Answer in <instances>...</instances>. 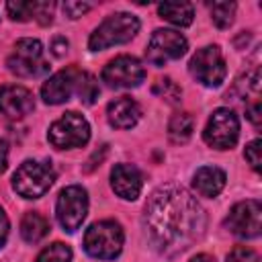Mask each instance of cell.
Segmentation results:
<instances>
[{
  "mask_svg": "<svg viewBox=\"0 0 262 262\" xmlns=\"http://www.w3.org/2000/svg\"><path fill=\"white\" fill-rule=\"evenodd\" d=\"M8 70L20 78L43 76L49 66L43 59V45L37 39H20L14 45L12 55L8 57Z\"/></svg>",
  "mask_w": 262,
  "mask_h": 262,
  "instance_id": "7",
  "label": "cell"
},
{
  "mask_svg": "<svg viewBox=\"0 0 262 262\" xmlns=\"http://www.w3.org/2000/svg\"><path fill=\"white\" fill-rule=\"evenodd\" d=\"M82 70L78 68H68L57 74H53L43 86H41V96L47 104H61L72 98V94H78V82H80Z\"/></svg>",
  "mask_w": 262,
  "mask_h": 262,
  "instance_id": "13",
  "label": "cell"
},
{
  "mask_svg": "<svg viewBox=\"0 0 262 262\" xmlns=\"http://www.w3.org/2000/svg\"><path fill=\"white\" fill-rule=\"evenodd\" d=\"M51 51H53V55L61 57V55L68 51V39H66V37H55V39L51 41Z\"/></svg>",
  "mask_w": 262,
  "mask_h": 262,
  "instance_id": "33",
  "label": "cell"
},
{
  "mask_svg": "<svg viewBox=\"0 0 262 262\" xmlns=\"http://www.w3.org/2000/svg\"><path fill=\"white\" fill-rule=\"evenodd\" d=\"M227 262H260V256H258V252L252 250V248L235 246V248L229 252Z\"/></svg>",
  "mask_w": 262,
  "mask_h": 262,
  "instance_id": "28",
  "label": "cell"
},
{
  "mask_svg": "<svg viewBox=\"0 0 262 262\" xmlns=\"http://www.w3.org/2000/svg\"><path fill=\"white\" fill-rule=\"evenodd\" d=\"M145 70L137 57L119 55L111 59L102 70V82L111 88H135L143 82Z\"/></svg>",
  "mask_w": 262,
  "mask_h": 262,
  "instance_id": "12",
  "label": "cell"
},
{
  "mask_svg": "<svg viewBox=\"0 0 262 262\" xmlns=\"http://www.w3.org/2000/svg\"><path fill=\"white\" fill-rule=\"evenodd\" d=\"M235 2H215L211 6V18L219 29H227L235 16Z\"/></svg>",
  "mask_w": 262,
  "mask_h": 262,
  "instance_id": "22",
  "label": "cell"
},
{
  "mask_svg": "<svg viewBox=\"0 0 262 262\" xmlns=\"http://www.w3.org/2000/svg\"><path fill=\"white\" fill-rule=\"evenodd\" d=\"M260 139H254V141H250L248 145H246V149H244V156H246V160H248V164L252 166V170H260Z\"/></svg>",
  "mask_w": 262,
  "mask_h": 262,
  "instance_id": "29",
  "label": "cell"
},
{
  "mask_svg": "<svg viewBox=\"0 0 262 262\" xmlns=\"http://www.w3.org/2000/svg\"><path fill=\"white\" fill-rule=\"evenodd\" d=\"M123 239H125V233L117 221H113V219L96 221L84 233V250L92 258L113 260L121 254Z\"/></svg>",
  "mask_w": 262,
  "mask_h": 262,
  "instance_id": "3",
  "label": "cell"
},
{
  "mask_svg": "<svg viewBox=\"0 0 262 262\" xmlns=\"http://www.w3.org/2000/svg\"><path fill=\"white\" fill-rule=\"evenodd\" d=\"M141 172L133 164H117L111 170V186L117 196L125 201H135L141 192Z\"/></svg>",
  "mask_w": 262,
  "mask_h": 262,
  "instance_id": "15",
  "label": "cell"
},
{
  "mask_svg": "<svg viewBox=\"0 0 262 262\" xmlns=\"http://www.w3.org/2000/svg\"><path fill=\"white\" fill-rule=\"evenodd\" d=\"M186 49H188V43L182 33L172 31V29H158V31H154V35L147 43L145 57L154 66H166L170 59L182 57L186 53Z\"/></svg>",
  "mask_w": 262,
  "mask_h": 262,
  "instance_id": "11",
  "label": "cell"
},
{
  "mask_svg": "<svg viewBox=\"0 0 262 262\" xmlns=\"http://www.w3.org/2000/svg\"><path fill=\"white\" fill-rule=\"evenodd\" d=\"M190 262H215V260H213V256H209V254H196Z\"/></svg>",
  "mask_w": 262,
  "mask_h": 262,
  "instance_id": "36",
  "label": "cell"
},
{
  "mask_svg": "<svg viewBox=\"0 0 262 262\" xmlns=\"http://www.w3.org/2000/svg\"><path fill=\"white\" fill-rule=\"evenodd\" d=\"M70 260H72V250H70V246H66V244H61V242H55V244L47 246V248L37 256L35 262H70Z\"/></svg>",
  "mask_w": 262,
  "mask_h": 262,
  "instance_id": "24",
  "label": "cell"
},
{
  "mask_svg": "<svg viewBox=\"0 0 262 262\" xmlns=\"http://www.w3.org/2000/svg\"><path fill=\"white\" fill-rule=\"evenodd\" d=\"M205 143L215 149H231L239 137V121L233 111L217 108L209 117V123L203 131Z\"/></svg>",
  "mask_w": 262,
  "mask_h": 262,
  "instance_id": "9",
  "label": "cell"
},
{
  "mask_svg": "<svg viewBox=\"0 0 262 262\" xmlns=\"http://www.w3.org/2000/svg\"><path fill=\"white\" fill-rule=\"evenodd\" d=\"M106 154H108V145H100V147L88 158V162H86V166H84V172H92L94 168H98V166L104 162Z\"/></svg>",
  "mask_w": 262,
  "mask_h": 262,
  "instance_id": "30",
  "label": "cell"
},
{
  "mask_svg": "<svg viewBox=\"0 0 262 262\" xmlns=\"http://www.w3.org/2000/svg\"><path fill=\"white\" fill-rule=\"evenodd\" d=\"M92 6L90 4H86V2H66L63 4V12L70 16V18H78V16H82L84 12H88Z\"/></svg>",
  "mask_w": 262,
  "mask_h": 262,
  "instance_id": "31",
  "label": "cell"
},
{
  "mask_svg": "<svg viewBox=\"0 0 262 262\" xmlns=\"http://www.w3.org/2000/svg\"><path fill=\"white\" fill-rule=\"evenodd\" d=\"M139 31V18L129 12H115L106 16L90 35L88 47L92 51H102L113 45L131 41Z\"/></svg>",
  "mask_w": 262,
  "mask_h": 262,
  "instance_id": "2",
  "label": "cell"
},
{
  "mask_svg": "<svg viewBox=\"0 0 262 262\" xmlns=\"http://www.w3.org/2000/svg\"><path fill=\"white\" fill-rule=\"evenodd\" d=\"M78 96L84 104H92L98 98V82L92 74L82 72L80 74V82H78Z\"/></svg>",
  "mask_w": 262,
  "mask_h": 262,
  "instance_id": "23",
  "label": "cell"
},
{
  "mask_svg": "<svg viewBox=\"0 0 262 262\" xmlns=\"http://www.w3.org/2000/svg\"><path fill=\"white\" fill-rule=\"evenodd\" d=\"M225 227L237 237H258L262 231V205L256 199L242 201L231 207L229 215L225 217Z\"/></svg>",
  "mask_w": 262,
  "mask_h": 262,
  "instance_id": "10",
  "label": "cell"
},
{
  "mask_svg": "<svg viewBox=\"0 0 262 262\" xmlns=\"http://www.w3.org/2000/svg\"><path fill=\"white\" fill-rule=\"evenodd\" d=\"M233 94L239 96V100H258L260 96V72L258 68L246 72L242 78H237V82L233 84Z\"/></svg>",
  "mask_w": 262,
  "mask_h": 262,
  "instance_id": "21",
  "label": "cell"
},
{
  "mask_svg": "<svg viewBox=\"0 0 262 262\" xmlns=\"http://www.w3.org/2000/svg\"><path fill=\"white\" fill-rule=\"evenodd\" d=\"M106 117H108V123L113 127H117V129H131L139 121L141 108H139V104L131 96H119L113 102H108Z\"/></svg>",
  "mask_w": 262,
  "mask_h": 262,
  "instance_id": "16",
  "label": "cell"
},
{
  "mask_svg": "<svg viewBox=\"0 0 262 262\" xmlns=\"http://www.w3.org/2000/svg\"><path fill=\"white\" fill-rule=\"evenodd\" d=\"M86 213H88V192L78 184L66 186L55 203V215L59 225L66 231H76L86 219Z\"/></svg>",
  "mask_w": 262,
  "mask_h": 262,
  "instance_id": "8",
  "label": "cell"
},
{
  "mask_svg": "<svg viewBox=\"0 0 262 262\" xmlns=\"http://www.w3.org/2000/svg\"><path fill=\"white\" fill-rule=\"evenodd\" d=\"M246 115H248V119L258 127L260 121H262V104H260V100H252V102L246 106Z\"/></svg>",
  "mask_w": 262,
  "mask_h": 262,
  "instance_id": "32",
  "label": "cell"
},
{
  "mask_svg": "<svg viewBox=\"0 0 262 262\" xmlns=\"http://www.w3.org/2000/svg\"><path fill=\"white\" fill-rule=\"evenodd\" d=\"M194 119L188 113H176L168 123V137L172 143H186L192 137Z\"/></svg>",
  "mask_w": 262,
  "mask_h": 262,
  "instance_id": "20",
  "label": "cell"
},
{
  "mask_svg": "<svg viewBox=\"0 0 262 262\" xmlns=\"http://www.w3.org/2000/svg\"><path fill=\"white\" fill-rule=\"evenodd\" d=\"M158 14L176 27H188L194 18V8L188 2H162L158 6Z\"/></svg>",
  "mask_w": 262,
  "mask_h": 262,
  "instance_id": "18",
  "label": "cell"
},
{
  "mask_svg": "<svg viewBox=\"0 0 262 262\" xmlns=\"http://www.w3.org/2000/svg\"><path fill=\"white\" fill-rule=\"evenodd\" d=\"M47 139L57 149L82 147L90 139V125L80 113L70 111L51 123L47 131Z\"/></svg>",
  "mask_w": 262,
  "mask_h": 262,
  "instance_id": "5",
  "label": "cell"
},
{
  "mask_svg": "<svg viewBox=\"0 0 262 262\" xmlns=\"http://www.w3.org/2000/svg\"><path fill=\"white\" fill-rule=\"evenodd\" d=\"M188 72L190 76L201 82L207 88H217L221 86V82L225 80L227 68H225V59L223 53L217 45H207L203 49H199L188 63Z\"/></svg>",
  "mask_w": 262,
  "mask_h": 262,
  "instance_id": "6",
  "label": "cell"
},
{
  "mask_svg": "<svg viewBox=\"0 0 262 262\" xmlns=\"http://www.w3.org/2000/svg\"><path fill=\"white\" fill-rule=\"evenodd\" d=\"M6 164H8V149H6V143L0 139V174L6 170Z\"/></svg>",
  "mask_w": 262,
  "mask_h": 262,
  "instance_id": "35",
  "label": "cell"
},
{
  "mask_svg": "<svg viewBox=\"0 0 262 262\" xmlns=\"http://www.w3.org/2000/svg\"><path fill=\"white\" fill-rule=\"evenodd\" d=\"M225 172L217 166H203L192 176V186L201 196H217L225 186Z\"/></svg>",
  "mask_w": 262,
  "mask_h": 262,
  "instance_id": "17",
  "label": "cell"
},
{
  "mask_svg": "<svg viewBox=\"0 0 262 262\" xmlns=\"http://www.w3.org/2000/svg\"><path fill=\"white\" fill-rule=\"evenodd\" d=\"M55 172L49 164L27 160L12 174V188L25 199H39L51 188Z\"/></svg>",
  "mask_w": 262,
  "mask_h": 262,
  "instance_id": "4",
  "label": "cell"
},
{
  "mask_svg": "<svg viewBox=\"0 0 262 262\" xmlns=\"http://www.w3.org/2000/svg\"><path fill=\"white\" fill-rule=\"evenodd\" d=\"M55 2H33V18L39 25H49L53 20Z\"/></svg>",
  "mask_w": 262,
  "mask_h": 262,
  "instance_id": "27",
  "label": "cell"
},
{
  "mask_svg": "<svg viewBox=\"0 0 262 262\" xmlns=\"http://www.w3.org/2000/svg\"><path fill=\"white\" fill-rule=\"evenodd\" d=\"M35 108L33 92L25 86H2L0 88V113L8 119H23Z\"/></svg>",
  "mask_w": 262,
  "mask_h": 262,
  "instance_id": "14",
  "label": "cell"
},
{
  "mask_svg": "<svg viewBox=\"0 0 262 262\" xmlns=\"http://www.w3.org/2000/svg\"><path fill=\"white\" fill-rule=\"evenodd\" d=\"M49 233V221L37 213V211H29L23 221H20V235L27 244H37L41 242L45 235Z\"/></svg>",
  "mask_w": 262,
  "mask_h": 262,
  "instance_id": "19",
  "label": "cell"
},
{
  "mask_svg": "<svg viewBox=\"0 0 262 262\" xmlns=\"http://www.w3.org/2000/svg\"><path fill=\"white\" fill-rule=\"evenodd\" d=\"M143 227L154 250L176 256L205 235L207 215L186 188L170 182L151 192L143 213Z\"/></svg>",
  "mask_w": 262,
  "mask_h": 262,
  "instance_id": "1",
  "label": "cell"
},
{
  "mask_svg": "<svg viewBox=\"0 0 262 262\" xmlns=\"http://www.w3.org/2000/svg\"><path fill=\"white\" fill-rule=\"evenodd\" d=\"M6 12L12 20H31L33 18V2H8L6 4Z\"/></svg>",
  "mask_w": 262,
  "mask_h": 262,
  "instance_id": "26",
  "label": "cell"
},
{
  "mask_svg": "<svg viewBox=\"0 0 262 262\" xmlns=\"http://www.w3.org/2000/svg\"><path fill=\"white\" fill-rule=\"evenodd\" d=\"M8 229H10V223H8V217L4 213V209L0 207V248L4 246L6 237H8Z\"/></svg>",
  "mask_w": 262,
  "mask_h": 262,
  "instance_id": "34",
  "label": "cell"
},
{
  "mask_svg": "<svg viewBox=\"0 0 262 262\" xmlns=\"http://www.w3.org/2000/svg\"><path fill=\"white\" fill-rule=\"evenodd\" d=\"M154 94H158L160 98H164V100L170 102V104H176V102H180L182 90H180V86H178L174 80H170V78H162V80L156 82V86H154Z\"/></svg>",
  "mask_w": 262,
  "mask_h": 262,
  "instance_id": "25",
  "label": "cell"
}]
</instances>
